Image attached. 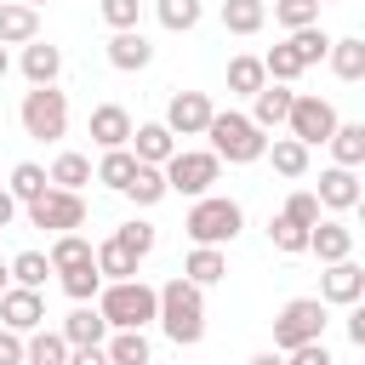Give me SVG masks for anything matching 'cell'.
Returning a JSON list of instances; mask_svg holds the SVG:
<instances>
[{
	"label": "cell",
	"instance_id": "cell-31",
	"mask_svg": "<svg viewBox=\"0 0 365 365\" xmlns=\"http://www.w3.org/2000/svg\"><path fill=\"white\" fill-rule=\"evenodd\" d=\"M171 188H165V171L160 165H137L131 171V182H125V200H137V205H160Z\"/></svg>",
	"mask_w": 365,
	"mask_h": 365
},
{
	"label": "cell",
	"instance_id": "cell-44",
	"mask_svg": "<svg viewBox=\"0 0 365 365\" xmlns=\"http://www.w3.org/2000/svg\"><path fill=\"white\" fill-rule=\"evenodd\" d=\"M97 11H103V23H108V29H137L143 0H97Z\"/></svg>",
	"mask_w": 365,
	"mask_h": 365
},
{
	"label": "cell",
	"instance_id": "cell-16",
	"mask_svg": "<svg viewBox=\"0 0 365 365\" xmlns=\"http://www.w3.org/2000/svg\"><path fill=\"white\" fill-rule=\"evenodd\" d=\"M325 211H354L359 205V177L348 171V165H325L319 171V194H314Z\"/></svg>",
	"mask_w": 365,
	"mask_h": 365
},
{
	"label": "cell",
	"instance_id": "cell-35",
	"mask_svg": "<svg viewBox=\"0 0 365 365\" xmlns=\"http://www.w3.org/2000/svg\"><path fill=\"white\" fill-rule=\"evenodd\" d=\"M262 86H268L262 57H234V63H228V91H234V97H251V91H262Z\"/></svg>",
	"mask_w": 365,
	"mask_h": 365
},
{
	"label": "cell",
	"instance_id": "cell-17",
	"mask_svg": "<svg viewBox=\"0 0 365 365\" xmlns=\"http://www.w3.org/2000/svg\"><path fill=\"white\" fill-rule=\"evenodd\" d=\"M108 63H114L120 74H137V68L154 63V46L143 40V29H114V40H108Z\"/></svg>",
	"mask_w": 365,
	"mask_h": 365
},
{
	"label": "cell",
	"instance_id": "cell-39",
	"mask_svg": "<svg viewBox=\"0 0 365 365\" xmlns=\"http://www.w3.org/2000/svg\"><path fill=\"white\" fill-rule=\"evenodd\" d=\"M154 11H160V23H165L171 34H188L205 6H200V0H154Z\"/></svg>",
	"mask_w": 365,
	"mask_h": 365
},
{
	"label": "cell",
	"instance_id": "cell-12",
	"mask_svg": "<svg viewBox=\"0 0 365 365\" xmlns=\"http://www.w3.org/2000/svg\"><path fill=\"white\" fill-rule=\"evenodd\" d=\"M0 325L17 331V336H29L34 325H46V297L29 291V285H6L0 291Z\"/></svg>",
	"mask_w": 365,
	"mask_h": 365
},
{
	"label": "cell",
	"instance_id": "cell-29",
	"mask_svg": "<svg viewBox=\"0 0 365 365\" xmlns=\"http://www.w3.org/2000/svg\"><path fill=\"white\" fill-rule=\"evenodd\" d=\"M103 354H108V365H148V336L143 331H114V336H103Z\"/></svg>",
	"mask_w": 365,
	"mask_h": 365
},
{
	"label": "cell",
	"instance_id": "cell-49",
	"mask_svg": "<svg viewBox=\"0 0 365 365\" xmlns=\"http://www.w3.org/2000/svg\"><path fill=\"white\" fill-rule=\"evenodd\" d=\"M348 342L365 348V314H359V302H354V314H348Z\"/></svg>",
	"mask_w": 365,
	"mask_h": 365
},
{
	"label": "cell",
	"instance_id": "cell-11",
	"mask_svg": "<svg viewBox=\"0 0 365 365\" xmlns=\"http://www.w3.org/2000/svg\"><path fill=\"white\" fill-rule=\"evenodd\" d=\"M365 297V268L354 262V257H342V262H325V274H319V302L331 308H354Z\"/></svg>",
	"mask_w": 365,
	"mask_h": 365
},
{
	"label": "cell",
	"instance_id": "cell-19",
	"mask_svg": "<svg viewBox=\"0 0 365 365\" xmlns=\"http://www.w3.org/2000/svg\"><path fill=\"white\" fill-rule=\"evenodd\" d=\"M308 251L319 262H342V257H354V228L348 222H314L308 228Z\"/></svg>",
	"mask_w": 365,
	"mask_h": 365
},
{
	"label": "cell",
	"instance_id": "cell-23",
	"mask_svg": "<svg viewBox=\"0 0 365 365\" xmlns=\"http://www.w3.org/2000/svg\"><path fill=\"white\" fill-rule=\"evenodd\" d=\"M325 143H331L336 165H348V171L365 165V125H359V120H336V131H331Z\"/></svg>",
	"mask_w": 365,
	"mask_h": 365
},
{
	"label": "cell",
	"instance_id": "cell-48",
	"mask_svg": "<svg viewBox=\"0 0 365 365\" xmlns=\"http://www.w3.org/2000/svg\"><path fill=\"white\" fill-rule=\"evenodd\" d=\"M63 365H108V354H103V342H97V348H68Z\"/></svg>",
	"mask_w": 365,
	"mask_h": 365
},
{
	"label": "cell",
	"instance_id": "cell-52",
	"mask_svg": "<svg viewBox=\"0 0 365 365\" xmlns=\"http://www.w3.org/2000/svg\"><path fill=\"white\" fill-rule=\"evenodd\" d=\"M6 285H11V268H6V262H0V291H6Z\"/></svg>",
	"mask_w": 365,
	"mask_h": 365
},
{
	"label": "cell",
	"instance_id": "cell-40",
	"mask_svg": "<svg viewBox=\"0 0 365 365\" xmlns=\"http://www.w3.org/2000/svg\"><path fill=\"white\" fill-rule=\"evenodd\" d=\"M291 51H297V57H302V68H308V63H319V57L331 51V34H325L319 23H308V29H291Z\"/></svg>",
	"mask_w": 365,
	"mask_h": 365
},
{
	"label": "cell",
	"instance_id": "cell-3",
	"mask_svg": "<svg viewBox=\"0 0 365 365\" xmlns=\"http://www.w3.org/2000/svg\"><path fill=\"white\" fill-rule=\"evenodd\" d=\"M240 228H245V211H240V200H228V194H200V200L188 205V217H182V234H188L194 245H228Z\"/></svg>",
	"mask_w": 365,
	"mask_h": 365
},
{
	"label": "cell",
	"instance_id": "cell-42",
	"mask_svg": "<svg viewBox=\"0 0 365 365\" xmlns=\"http://www.w3.org/2000/svg\"><path fill=\"white\" fill-rule=\"evenodd\" d=\"M274 23L279 29H308V23H319V0H274Z\"/></svg>",
	"mask_w": 365,
	"mask_h": 365
},
{
	"label": "cell",
	"instance_id": "cell-13",
	"mask_svg": "<svg viewBox=\"0 0 365 365\" xmlns=\"http://www.w3.org/2000/svg\"><path fill=\"white\" fill-rule=\"evenodd\" d=\"M125 148L137 154V165H165L177 154V137L165 131V120H148V125H131V143Z\"/></svg>",
	"mask_w": 365,
	"mask_h": 365
},
{
	"label": "cell",
	"instance_id": "cell-14",
	"mask_svg": "<svg viewBox=\"0 0 365 365\" xmlns=\"http://www.w3.org/2000/svg\"><path fill=\"white\" fill-rule=\"evenodd\" d=\"M291 86H279V80H268L262 91H251V125L257 131H274V125H285V114H291Z\"/></svg>",
	"mask_w": 365,
	"mask_h": 365
},
{
	"label": "cell",
	"instance_id": "cell-37",
	"mask_svg": "<svg viewBox=\"0 0 365 365\" xmlns=\"http://www.w3.org/2000/svg\"><path fill=\"white\" fill-rule=\"evenodd\" d=\"M6 268H11V279H17V285H29V291H40V285H46V274H51L46 251H17Z\"/></svg>",
	"mask_w": 365,
	"mask_h": 365
},
{
	"label": "cell",
	"instance_id": "cell-10",
	"mask_svg": "<svg viewBox=\"0 0 365 365\" xmlns=\"http://www.w3.org/2000/svg\"><path fill=\"white\" fill-rule=\"evenodd\" d=\"M211 97L205 91H171V103H165V131L171 137H205V125H211Z\"/></svg>",
	"mask_w": 365,
	"mask_h": 365
},
{
	"label": "cell",
	"instance_id": "cell-53",
	"mask_svg": "<svg viewBox=\"0 0 365 365\" xmlns=\"http://www.w3.org/2000/svg\"><path fill=\"white\" fill-rule=\"evenodd\" d=\"M0 80H6V46H0Z\"/></svg>",
	"mask_w": 365,
	"mask_h": 365
},
{
	"label": "cell",
	"instance_id": "cell-2",
	"mask_svg": "<svg viewBox=\"0 0 365 365\" xmlns=\"http://www.w3.org/2000/svg\"><path fill=\"white\" fill-rule=\"evenodd\" d=\"M97 314L108 319V331H143V325L160 314V291L143 285L137 274H131V279H103V291H97Z\"/></svg>",
	"mask_w": 365,
	"mask_h": 365
},
{
	"label": "cell",
	"instance_id": "cell-7",
	"mask_svg": "<svg viewBox=\"0 0 365 365\" xmlns=\"http://www.w3.org/2000/svg\"><path fill=\"white\" fill-rule=\"evenodd\" d=\"M325 336V302L319 297H291L279 314H274V348H297V342H314Z\"/></svg>",
	"mask_w": 365,
	"mask_h": 365
},
{
	"label": "cell",
	"instance_id": "cell-25",
	"mask_svg": "<svg viewBox=\"0 0 365 365\" xmlns=\"http://www.w3.org/2000/svg\"><path fill=\"white\" fill-rule=\"evenodd\" d=\"M331 74L336 80H365V40L359 34H342V40H331Z\"/></svg>",
	"mask_w": 365,
	"mask_h": 365
},
{
	"label": "cell",
	"instance_id": "cell-54",
	"mask_svg": "<svg viewBox=\"0 0 365 365\" xmlns=\"http://www.w3.org/2000/svg\"><path fill=\"white\" fill-rule=\"evenodd\" d=\"M23 6H34V11H40V6H46V0H23Z\"/></svg>",
	"mask_w": 365,
	"mask_h": 365
},
{
	"label": "cell",
	"instance_id": "cell-51",
	"mask_svg": "<svg viewBox=\"0 0 365 365\" xmlns=\"http://www.w3.org/2000/svg\"><path fill=\"white\" fill-rule=\"evenodd\" d=\"M245 365H285V354H279V348H274V354H251Z\"/></svg>",
	"mask_w": 365,
	"mask_h": 365
},
{
	"label": "cell",
	"instance_id": "cell-21",
	"mask_svg": "<svg viewBox=\"0 0 365 365\" xmlns=\"http://www.w3.org/2000/svg\"><path fill=\"white\" fill-rule=\"evenodd\" d=\"M182 279H194L200 291L217 285V279H228V257H222V245H194V251L182 257Z\"/></svg>",
	"mask_w": 365,
	"mask_h": 365
},
{
	"label": "cell",
	"instance_id": "cell-15",
	"mask_svg": "<svg viewBox=\"0 0 365 365\" xmlns=\"http://www.w3.org/2000/svg\"><path fill=\"white\" fill-rule=\"evenodd\" d=\"M86 131H91V143H97V148H125V143H131V114H125L120 103H97Z\"/></svg>",
	"mask_w": 365,
	"mask_h": 365
},
{
	"label": "cell",
	"instance_id": "cell-1",
	"mask_svg": "<svg viewBox=\"0 0 365 365\" xmlns=\"http://www.w3.org/2000/svg\"><path fill=\"white\" fill-rule=\"evenodd\" d=\"M160 325H165V336L177 342V348H194L200 336H205V291L194 285V279H165L160 285V314H154Z\"/></svg>",
	"mask_w": 365,
	"mask_h": 365
},
{
	"label": "cell",
	"instance_id": "cell-50",
	"mask_svg": "<svg viewBox=\"0 0 365 365\" xmlns=\"http://www.w3.org/2000/svg\"><path fill=\"white\" fill-rule=\"evenodd\" d=\"M11 217H17V200L0 188V228H11Z\"/></svg>",
	"mask_w": 365,
	"mask_h": 365
},
{
	"label": "cell",
	"instance_id": "cell-47",
	"mask_svg": "<svg viewBox=\"0 0 365 365\" xmlns=\"http://www.w3.org/2000/svg\"><path fill=\"white\" fill-rule=\"evenodd\" d=\"M0 365H23V336L0 325Z\"/></svg>",
	"mask_w": 365,
	"mask_h": 365
},
{
	"label": "cell",
	"instance_id": "cell-26",
	"mask_svg": "<svg viewBox=\"0 0 365 365\" xmlns=\"http://www.w3.org/2000/svg\"><path fill=\"white\" fill-rule=\"evenodd\" d=\"M131 171H137V154L131 148H103V160H97V182L103 188H114V194H125V182H131Z\"/></svg>",
	"mask_w": 365,
	"mask_h": 365
},
{
	"label": "cell",
	"instance_id": "cell-18",
	"mask_svg": "<svg viewBox=\"0 0 365 365\" xmlns=\"http://www.w3.org/2000/svg\"><path fill=\"white\" fill-rule=\"evenodd\" d=\"M57 331H63V342H68V348H97V342L108 336V319L97 314V302H80Z\"/></svg>",
	"mask_w": 365,
	"mask_h": 365
},
{
	"label": "cell",
	"instance_id": "cell-5",
	"mask_svg": "<svg viewBox=\"0 0 365 365\" xmlns=\"http://www.w3.org/2000/svg\"><path fill=\"white\" fill-rule=\"evenodd\" d=\"M160 171H165V188H171V194L200 200V194H211V182L222 177V160H217L211 148H177Z\"/></svg>",
	"mask_w": 365,
	"mask_h": 365
},
{
	"label": "cell",
	"instance_id": "cell-55",
	"mask_svg": "<svg viewBox=\"0 0 365 365\" xmlns=\"http://www.w3.org/2000/svg\"><path fill=\"white\" fill-rule=\"evenodd\" d=\"M319 6H331V0H319Z\"/></svg>",
	"mask_w": 365,
	"mask_h": 365
},
{
	"label": "cell",
	"instance_id": "cell-30",
	"mask_svg": "<svg viewBox=\"0 0 365 365\" xmlns=\"http://www.w3.org/2000/svg\"><path fill=\"white\" fill-rule=\"evenodd\" d=\"M46 188H51V177H46V165H34V160H23V165H11V188H6V194H11L17 205H29V200H40Z\"/></svg>",
	"mask_w": 365,
	"mask_h": 365
},
{
	"label": "cell",
	"instance_id": "cell-33",
	"mask_svg": "<svg viewBox=\"0 0 365 365\" xmlns=\"http://www.w3.org/2000/svg\"><path fill=\"white\" fill-rule=\"evenodd\" d=\"M262 154L274 160V171H279V177H302V171H308V148H302L297 137H274Z\"/></svg>",
	"mask_w": 365,
	"mask_h": 365
},
{
	"label": "cell",
	"instance_id": "cell-8",
	"mask_svg": "<svg viewBox=\"0 0 365 365\" xmlns=\"http://www.w3.org/2000/svg\"><path fill=\"white\" fill-rule=\"evenodd\" d=\"M285 125H291V137H297L302 148H319V143L336 131V108H331L319 91H297V97H291V114H285Z\"/></svg>",
	"mask_w": 365,
	"mask_h": 365
},
{
	"label": "cell",
	"instance_id": "cell-46",
	"mask_svg": "<svg viewBox=\"0 0 365 365\" xmlns=\"http://www.w3.org/2000/svg\"><path fill=\"white\" fill-rule=\"evenodd\" d=\"M285 365H336V359H331L325 336H314V342H297V348H285Z\"/></svg>",
	"mask_w": 365,
	"mask_h": 365
},
{
	"label": "cell",
	"instance_id": "cell-45",
	"mask_svg": "<svg viewBox=\"0 0 365 365\" xmlns=\"http://www.w3.org/2000/svg\"><path fill=\"white\" fill-rule=\"evenodd\" d=\"M285 217H291L297 228H314V222H319V200H314L308 188H297V194L285 200Z\"/></svg>",
	"mask_w": 365,
	"mask_h": 365
},
{
	"label": "cell",
	"instance_id": "cell-43",
	"mask_svg": "<svg viewBox=\"0 0 365 365\" xmlns=\"http://www.w3.org/2000/svg\"><path fill=\"white\" fill-rule=\"evenodd\" d=\"M114 240H120V245L143 262V257L154 251V222H137V217H131V222H120V228H114Z\"/></svg>",
	"mask_w": 365,
	"mask_h": 365
},
{
	"label": "cell",
	"instance_id": "cell-4",
	"mask_svg": "<svg viewBox=\"0 0 365 365\" xmlns=\"http://www.w3.org/2000/svg\"><path fill=\"white\" fill-rule=\"evenodd\" d=\"M205 137H211V154L228 160V165H251V160H262V148H268V137L251 125V114H234V108L211 114Z\"/></svg>",
	"mask_w": 365,
	"mask_h": 365
},
{
	"label": "cell",
	"instance_id": "cell-32",
	"mask_svg": "<svg viewBox=\"0 0 365 365\" xmlns=\"http://www.w3.org/2000/svg\"><path fill=\"white\" fill-rule=\"evenodd\" d=\"M46 262H51V274H63V268H74V262H91V240L68 228V234H57V240H51Z\"/></svg>",
	"mask_w": 365,
	"mask_h": 365
},
{
	"label": "cell",
	"instance_id": "cell-27",
	"mask_svg": "<svg viewBox=\"0 0 365 365\" xmlns=\"http://www.w3.org/2000/svg\"><path fill=\"white\" fill-rule=\"evenodd\" d=\"M91 262H97V274H103V279H131V274H137V257H131L114 234H108L103 245H91Z\"/></svg>",
	"mask_w": 365,
	"mask_h": 365
},
{
	"label": "cell",
	"instance_id": "cell-6",
	"mask_svg": "<svg viewBox=\"0 0 365 365\" xmlns=\"http://www.w3.org/2000/svg\"><path fill=\"white\" fill-rule=\"evenodd\" d=\"M17 120H23V131H29L34 143H57V137L68 131V97H63L57 86H34V91L23 97V108H17Z\"/></svg>",
	"mask_w": 365,
	"mask_h": 365
},
{
	"label": "cell",
	"instance_id": "cell-20",
	"mask_svg": "<svg viewBox=\"0 0 365 365\" xmlns=\"http://www.w3.org/2000/svg\"><path fill=\"white\" fill-rule=\"evenodd\" d=\"M29 40H40V11L23 0H6L0 6V46H29Z\"/></svg>",
	"mask_w": 365,
	"mask_h": 365
},
{
	"label": "cell",
	"instance_id": "cell-9",
	"mask_svg": "<svg viewBox=\"0 0 365 365\" xmlns=\"http://www.w3.org/2000/svg\"><path fill=\"white\" fill-rule=\"evenodd\" d=\"M29 222L34 228H51V234H68L86 222V200L74 188H46L40 200H29Z\"/></svg>",
	"mask_w": 365,
	"mask_h": 365
},
{
	"label": "cell",
	"instance_id": "cell-24",
	"mask_svg": "<svg viewBox=\"0 0 365 365\" xmlns=\"http://www.w3.org/2000/svg\"><path fill=\"white\" fill-rule=\"evenodd\" d=\"M68 359V342H63V331H46V325H34L29 336H23V365H63Z\"/></svg>",
	"mask_w": 365,
	"mask_h": 365
},
{
	"label": "cell",
	"instance_id": "cell-22",
	"mask_svg": "<svg viewBox=\"0 0 365 365\" xmlns=\"http://www.w3.org/2000/svg\"><path fill=\"white\" fill-rule=\"evenodd\" d=\"M23 74H29V86H57V74H63V51L46 46V40H29V46H23Z\"/></svg>",
	"mask_w": 365,
	"mask_h": 365
},
{
	"label": "cell",
	"instance_id": "cell-34",
	"mask_svg": "<svg viewBox=\"0 0 365 365\" xmlns=\"http://www.w3.org/2000/svg\"><path fill=\"white\" fill-rule=\"evenodd\" d=\"M46 177H51V188H74V194H80V188L91 182V160H86V154H57Z\"/></svg>",
	"mask_w": 365,
	"mask_h": 365
},
{
	"label": "cell",
	"instance_id": "cell-38",
	"mask_svg": "<svg viewBox=\"0 0 365 365\" xmlns=\"http://www.w3.org/2000/svg\"><path fill=\"white\" fill-rule=\"evenodd\" d=\"M63 291H68L74 302H91V297L103 291V274H97V262H74V268H63Z\"/></svg>",
	"mask_w": 365,
	"mask_h": 365
},
{
	"label": "cell",
	"instance_id": "cell-36",
	"mask_svg": "<svg viewBox=\"0 0 365 365\" xmlns=\"http://www.w3.org/2000/svg\"><path fill=\"white\" fill-rule=\"evenodd\" d=\"M268 245L285 251V257H297V251H308V228H297V222L279 211V217H268Z\"/></svg>",
	"mask_w": 365,
	"mask_h": 365
},
{
	"label": "cell",
	"instance_id": "cell-41",
	"mask_svg": "<svg viewBox=\"0 0 365 365\" xmlns=\"http://www.w3.org/2000/svg\"><path fill=\"white\" fill-rule=\"evenodd\" d=\"M262 74H268V80H279V86H291V80L302 74V57L291 51V40H279V46L262 57Z\"/></svg>",
	"mask_w": 365,
	"mask_h": 365
},
{
	"label": "cell",
	"instance_id": "cell-28",
	"mask_svg": "<svg viewBox=\"0 0 365 365\" xmlns=\"http://www.w3.org/2000/svg\"><path fill=\"white\" fill-rule=\"evenodd\" d=\"M268 23V0H222V29L228 34H257Z\"/></svg>",
	"mask_w": 365,
	"mask_h": 365
}]
</instances>
